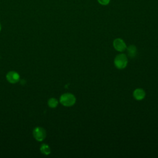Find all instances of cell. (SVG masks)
Here are the masks:
<instances>
[{
  "label": "cell",
  "instance_id": "cell-1",
  "mask_svg": "<svg viewBox=\"0 0 158 158\" xmlns=\"http://www.w3.org/2000/svg\"><path fill=\"white\" fill-rule=\"evenodd\" d=\"M59 101L62 105L65 107H70L75 104L76 102V98L73 94L66 93L60 96Z\"/></svg>",
  "mask_w": 158,
  "mask_h": 158
},
{
  "label": "cell",
  "instance_id": "cell-2",
  "mask_svg": "<svg viewBox=\"0 0 158 158\" xmlns=\"http://www.w3.org/2000/svg\"><path fill=\"white\" fill-rule=\"evenodd\" d=\"M114 65L118 69H125L128 64V57L125 54H119L114 59Z\"/></svg>",
  "mask_w": 158,
  "mask_h": 158
},
{
  "label": "cell",
  "instance_id": "cell-3",
  "mask_svg": "<svg viewBox=\"0 0 158 158\" xmlns=\"http://www.w3.org/2000/svg\"><path fill=\"white\" fill-rule=\"evenodd\" d=\"M33 135L36 140L38 141H42L46 138V132L43 128L37 127L34 128L33 131Z\"/></svg>",
  "mask_w": 158,
  "mask_h": 158
},
{
  "label": "cell",
  "instance_id": "cell-4",
  "mask_svg": "<svg viewBox=\"0 0 158 158\" xmlns=\"http://www.w3.org/2000/svg\"><path fill=\"white\" fill-rule=\"evenodd\" d=\"M114 49L118 52H123L127 49V45L125 41L121 38H116L113 41Z\"/></svg>",
  "mask_w": 158,
  "mask_h": 158
},
{
  "label": "cell",
  "instance_id": "cell-5",
  "mask_svg": "<svg viewBox=\"0 0 158 158\" xmlns=\"http://www.w3.org/2000/svg\"><path fill=\"white\" fill-rule=\"evenodd\" d=\"M6 79L10 83L14 84L20 80V75L17 72L10 71L6 75Z\"/></svg>",
  "mask_w": 158,
  "mask_h": 158
},
{
  "label": "cell",
  "instance_id": "cell-6",
  "mask_svg": "<svg viewBox=\"0 0 158 158\" xmlns=\"http://www.w3.org/2000/svg\"><path fill=\"white\" fill-rule=\"evenodd\" d=\"M133 98L138 101L143 100L146 96V92L142 88H136L133 93Z\"/></svg>",
  "mask_w": 158,
  "mask_h": 158
},
{
  "label": "cell",
  "instance_id": "cell-7",
  "mask_svg": "<svg viewBox=\"0 0 158 158\" xmlns=\"http://www.w3.org/2000/svg\"><path fill=\"white\" fill-rule=\"evenodd\" d=\"M127 55L131 57V58H133L136 56L137 54V49L136 47L133 45H130L129 46L127 47Z\"/></svg>",
  "mask_w": 158,
  "mask_h": 158
},
{
  "label": "cell",
  "instance_id": "cell-8",
  "mask_svg": "<svg viewBox=\"0 0 158 158\" xmlns=\"http://www.w3.org/2000/svg\"><path fill=\"white\" fill-rule=\"evenodd\" d=\"M40 151L44 155H49L51 153V149L48 144H42L40 146Z\"/></svg>",
  "mask_w": 158,
  "mask_h": 158
},
{
  "label": "cell",
  "instance_id": "cell-9",
  "mask_svg": "<svg viewBox=\"0 0 158 158\" xmlns=\"http://www.w3.org/2000/svg\"><path fill=\"white\" fill-rule=\"evenodd\" d=\"M48 106L50 107L51 108H55L58 105V101L57 100V99L54 98H51L49 99L48 101Z\"/></svg>",
  "mask_w": 158,
  "mask_h": 158
},
{
  "label": "cell",
  "instance_id": "cell-10",
  "mask_svg": "<svg viewBox=\"0 0 158 158\" xmlns=\"http://www.w3.org/2000/svg\"><path fill=\"white\" fill-rule=\"evenodd\" d=\"M98 2L101 5H107L110 2V0H98Z\"/></svg>",
  "mask_w": 158,
  "mask_h": 158
},
{
  "label": "cell",
  "instance_id": "cell-11",
  "mask_svg": "<svg viewBox=\"0 0 158 158\" xmlns=\"http://www.w3.org/2000/svg\"><path fill=\"white\" fill-rule=\"evenodd\" d=\"M1 25L0 23V31H1Z\"/></svg>",
  "mask_w": 158,
  "mask_h": 158
}]
</instances>
